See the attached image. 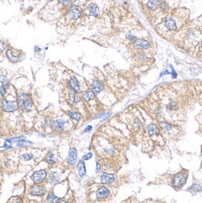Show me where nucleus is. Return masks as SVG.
<instances>
[{
  "instance_id": "obj_14",
  "label": "nucleus",
  "mask_w": 202,
  "mask_h": 203,
  "mask_svg": "<svg viewBox=\"0 0 202 203\" xmlns=\"http://www.w3.org/2000/svg\"><path fill=\"white\" fill-rule=\"evenodd\" d=\"M82 8L80 6L73 4L69 7V13H67V17H69V20L77 21L82 17Z\"/></svg>"
},
{
  "instance_id": "obj_17",
  "label": "nucleus",
  "mask_w": 202,
  "mask_h": 203,
  "mask_svg": "<svg viewBox=\"0 0 202 203\" xmlns=\"http://www.w3.org/2000/svg\"><path fill=\"white\" fill-rule=\"evenodd\" d=\"M6 55H7V58L9 60V62L11 63H18L22 60V57H21L22 53L13 49H8L6 51Z\"/></svg>"
},
{
  "instance_id": "obj_13",
  "label": "nucleus",
  "mask_w": 202,
  "mask_h": 203,
  "mask_svg": "<svg viewBox=\"0 0 202 203\" xmlns=\"http://www.w3.org/2000/svg\"><path fill=\"white\" fill-rule=\"evenodd\" d=\"M98 182L100 183H103V185H111L113 183L116 182L117 179H116V175L114 173H109L107 171L102 172L100 174V176L98 178Z\"/></svg>"
},
{
  "instance_id": "obj_11",
  "label": "nucleus",
  "mask_w": 202,
  "mask_h": 203,
  "mask_svg": "<svg viewBox=\"0 0 202 203\" xmlns=\"http://www.w3.org/2000/svg\"><path fill=\"white\" fill-rule=\"evenodd\" d=\"M43 160L49 167L57 165L58 164V151L55 149L49 150L46 153Z\"/></svg>"
},
{
  "instance_id": "obj_26",
  "label": "nucleus",
  "mask_w": 202,
  "mask_h": 203,
  "mask_svg": "<svg viewBox=\"0 0 202 203\" xmlns=\"http://www.w3.org/2000/svg\"><path fill=\"white\" fill-rule=\"evenodd\" d=\"M77 172H78L79 176L81 178H83L86 175V168H85V163L84 160H80L77 164Z\"/></svg>"
},
{
  "instance_id": "obj_16",
  "label": "nucleus",
  "mask_w": 202,
  "mask_h": 203,
  "mask_svg": "<svg viewBox=\"0 0 202 203\" xmlns=\"http://www.w3.org/2000/svg\"><path fill=\"white\" fill-rule=\"evenodd\" d=\"M66 103L70 105L71 107H74L77 104L79 103L80 101V98L78 95H77V93L74 92L72 89H70L69 87V89L66 91Z\"/></svg>"
},
{
  "instance_id": "obj_33",
  "label": "nucleus",
  "mask_w": 202,
  "mask_h": 203,
  "mask_svg": "<svg viewBox=\"0 0 202 203\" xmlns=\"http://www.w3.org/2000/svg\"><path fill=\"white\" fill-rule=\"evenodd\" d=\"M6 49H7V44L3 40H0V53H4V51H6Z\"/></svg>"
},
{
  "instance_id": "obj_28",
  "label": "nucleus",
  "mask_w": 202,
  "mask_h": 203,
  "mask_svg": "<svg viewBox=\"0 0 202 203\" xmlns=\"http://www.w3.org/2000/svg\"><path fill=\"white\" fill-rule=\"evenodd\" d=\"M159 8L164 13H168L169 11V9H170V8L168 6V1H166V0H163V1H161V4H160Z\"/></svg>"
},
{
  "instance_id": "obj_42",
  "label": "nucleus",
  "mask_w": 202,
  "mask_h": 203,
  "mask_svg": "<svg viewBox=\"0 0 202 203\" xmlns=\"http://www.w3.org/2000/svg\"><path fill=\"white\" fill-rule=\"evenodd\" d=\"M199 49H200V51L202 52V40L200 41V44H199Z\"/></svg>"
},
{
  "instance_id": "obj_35",
  "label": "nucleus",
  "mask_w": 202,
  "mask_h": 203,
  "mask_svg": "<svg viewBox=\"0 0 202 203\" xmlns=\"http://www.w3.org/2000/svg\"><path fill=\"white\" fill-rule=\"evenodd\" d=\"M101 169H102V164L100 163V161H97V168H95V172L97 173H98L100 170H101Z\"/></svg>"
},
{
  "instance_id": "obj_18",
  "label": "nucleus",
  "mask_w": 202,
  "mask_h": 203,
  "mask_svg": "<svg viewBox=\"0 0 202 203\" xmlns=\"http://www.w3.org/2000/svg\"><path fill=\"white\" fill-rule=\"evenodd\" d=\"M134 49H137V50H147V49H150L152 47V44L150 41H148L145 38H138L136 41H134L133 43H131Z\"/></svg>"
},
{
  "instance_id": "obj_20",
  "label": "nucleus",
  "mask_w": 202,
  "mask_h": 203,
  "mask_svg": "<svg viewBox=\"0 0 202 203\" xmlns=\"http://www.w3.org/2000/svg\"><path fill=\"white\" fill-rule=\"evenodd\" d=\"M66 115L69 116V117L73 121V123H79L82 118V113L79 111H76V110H69L66 111Z\"/></svg>"
},
{
  "instance_id": "obj_8",
  "label": "nucleus",
  "mask_w": 202,
  "mask_h": 203,
  "mask_svg": "<svg viewBox=\"0 0 202 203\" xmlns=\"http://www.w3.org/2000/svg\"><path fill=\"white\" fill-rule=\"evenodd\" d=\"M17 103L19 110L25 113L32 111L34 108V103L31 95L24 92H19L17 94Z\"/></svg>"
},
{
  "instance_id": "obj_6",
  "label": "nucleus",
  "mask_w": 202,
  "mask_h": 203,
  "mask_svg": "<svg viewBox=\"0 0 202 203\" xmlns=\"http://www.w3.org/2000/svg\"><path fill=\"white\" fill-rule=\"evenodd\" d=\"M74 127L73 121L67 116V117H57L53 120V133L56 135H63L69 132Z\"/></svg>"
},
{
  "instance_id": "obj_10",
  "label": "nucleus",
  "mask_w": 202,
  "mask_h": 203,
  "mask_svg": "<svg viewBox=\"0 0 202 203\" xmlns=\"http://www.w3.org/2000/svg\"><path fill=\"white\" fill-rule=\"evenodd\" d=\"M188 177V173L186 170L176 173L171 180V186L175 189H180L184 185Z\"/></svg>"
},
{
  "instance_id": "obj_21",
  "label": "nucleus",
  "mask_w": 202,
  "mask_h": 203,
  "mask_svg": "<svg viewBox=\"0 0 202 203\" xmlns=\"http://www.w3.org/2000/svg\"><path fill=\"white\" fill-rule=\"evenodd\" d=\"M69 87L70 89H72L74 92H76L77 94L81 93V85L80 82L78 81V79L76 78L75 76H72L71 78L69 81Z\"/></svg>"
},
{
  "instance_id": "obj_24",
  "label": "nucleus",
  "mask_w": 202,
  "mask_h": 203,
  "mask_svg": "<svg viewBox=\"0 0 202 203\" xmlns=\"http://www.w3.org/2000/svg\"><path fill=\"white\" fill-rule=\"evenodd\" d=\"M86 9H87V11L89 12V14L95 18L98 17L99 15V8L97 4L95 3H90L87 7H86Z\"/></svg>"
},
{
  "instance_id": "obj_5",
  "label": "nucleus",
  "mask_w": 202,
  "mask_h": 203,
  "mask_svg": "<svg viewBox=\"0 0 202 203\" xmlns=\"http://www.w3.org/2000/svg\"><path fill=\"white\" fill-rule=\"evenodd\" d=\"M53 120L54 118L53 117V115L42 113L35 119L34 127L38 132L44 134H52Z\"/></svg>"
},
{
  "instance_id": "obj_22",
  "label": "nucleus",
  "mask_w": 202,
  "mask_h": 203,
  "mask_svg": "<svg viewBox=\"0 0 202 203\" xmlns=\"http://www.w3.org/2000/svg\"><path fill=\"white\" fill-rule=\"evenodd\" d=\"M91 89L95 92V95H98V94H100L103 91L104 85H103V83H102L101 81H99L98 79L97 80H94L91 82Z\"/></svg>"
},
{
  "instance_id": "obj_1",
  "label": "nucleus",
  "mask_w": 202,
  "mask_h": 203,
  "mask_svg": "<svg viewBox=\"0 0 202 203\" xmlns=\"http://www.w3.org/2000/svg\"><path fill=\"white\" fill-rule=\"evenodd\" d=\"M47 152L34 148H27L19 153V169L18 170L29 172L37 167L43 159Z\"/></svg>"
},
{
  "instance_id": "obj_23",
  "label": "nucleus",
  "mask_w": 202,
  "mask_h": 203,
  "mask_svg": "<svg viewBox=\"0 0 202 203\" xmlns=\"http://www.w3.org/2000/svg\"><path fill=\"white\" fill-rule=\"evenodd\" d=\"M82 99L86 102H92L95 99V92L91 89V88H88L86 89L83 94H82Z\"/></svg>"
},
{
  "instance_id": "obj_29",
  "label": "nucleus",
  "mask_w": 202,
  "mask_h": 203,
  "mask_svg": "<svg viewBox=\"0 0 202 203\" xmlns=\"http://www.w3.org/2000/svg\"><path fill=\"white\" fill-rule=\"evenodd\" d=\"M136 59L138 61H140V62H145V61H148L149 58L148 56L144 53H138L136 54Z\"/></svg>"
},
{
  "instance_id": "obj_4",
  "label": "nucleus",
  "mask_w": 202,
  "mask_h": 203,
  "mask_svg": "<svg viewBox=\"0 0 202 203\" xmlns=\"http://www.w3.org/2000/svg\"><path fill=\"white\" fill-rule=\"evenodd\" d=\"M112 192L111 187L107 185H94L91 188L90 194L88 195V199L90 201H106L111 199Z\"/></svg>"
},
{
  "instance_id": "obj_32",
  "label": "nucleus",
  "mask_w": 202,
  "mask_h": 203,
  "mask_svg": "<svg viewBox=\"0 0 202 203\" xmlns=\"http://www.w3.org/2000/svg\"><path fill=\"white\" fill-rule=\"evenodd\" d=\"M6 90H7L6 87L1 82H0V100H2L4 98V95L6 94Z\"/></svg>"
},
{
  "instance_id": "obj_15",
  "label": "nucleus",
  "mask_w": 202,
  "mask_h": 203,
  "mask_svg": "<svg viewBox=\"0 0 202 203\" xmlns=\"http://www.w3.org/2000/svg\"><path fill=\"white\" fill-rule=\"evenodd\" d=\"M77 159H78V151L75 147H71L69 149V154H67L66 157V168H72L73 166H75V164L77 162Z\"/></svg>"
},
{
  "instance_id": "obj_31",
  "label": "nucleus",
  "mask_w": 202,
  "mask_h": 203,
  "mask_svg": "<svg viewBox=\"0 0 202 203\" xmlns=\"http://www.w3.org/2000/svg\"><path fill=\"white\" fill-rule=\"evenodd\" d=\"M126 37L127 38V40H128L131 43H133L134 41H136V40H138V37H137L136 36H135V35H133L131 32H128V33L127 34Z\"/></svg>"
},
{
  "instance_id": "obj_2",
  "label": "nucleus",
  "mask_w": 202,
  "mask_h": 203,
  "mask_svg": "<svg viewBox=\"0 0 202 203\" xmlns=\"http://www.w3.org/2000/svg\"><path fill=\"white\" fill-rule=\"evenodd\" d=\"M181 19L179 20L178 17L176 16V11L174 13H171L168 15L164 21H163L162 24H160L157 27V33H159L161 36L166 34H173L176 31H178V29L182 25V24H180Z\"/></svg>"
},
{
  "instance_id": "obj_43",
  "label": "nucleus",
  "mask_w": 202,
  "mask_h": 203,
  "mask_svg": "<svg viewBox=\"0 0 202 203\" xmlns=\"http://www.w3.org/2000/svg\"><path fill=\"white\" fill-rule=\"evenodd\" d=\"M201 99H202V95H201Z\"/></svg>"
},
{
  "instance_id": "obj_25",
  "label": "nucleus",
  "mask_w": 202,
  "mask_h": 203,
  "mask_svg": "<svg viewBox=\"0 0 202 203\" xmlns=\"http://www.w3.org/2000/svg\"><path fill=\"white\" fill-rule=\"evenodd\" d=\"M161 4V0H148L146 3V8L151 11H155L159 8Z\"/></svg>"
},
{
  "instance_id": "obj_36",
  "label": "nucleus",
  "mask_w": 202,
  "mask_h": 203,
  "mask_svg": "<svg viewBox=\"0 0 202 203\" xmlns=\"http://www.w3.org/2000/svg\"><path fill=\"white\" fill-rule=\"evenodd\" d=\"M92 156H93V153H86L85 156L82 157V160H84V161H85V160H88V159H90Z\"/></svg>"
},
{
  "instance_id": "obj_41",
  "label": "nucleus",
  "mask_w": 202,
  "mask_h": 203,
  "mask_svg": "<svg viewBox=\"0 0 202 203\" xmlns=\"http://www.w3.org/2000/svg\"><path fill=\"white\" fill-rule=\"evenodd\" d=\"M91 129H92V127H91V125H89V127H86V129H85V130H84L83 132H84V133H85V132H88V131H90Z\"/></svg>"
},
{
  "instance_id": "obj_12",
  "label": "nucleus",
  "mask_w": 202,
  "mask_h": 203,
  "mask_svg": "<svg viewBox=\"0 0 202 203\" xmlns=\"http://www.w3.org/2000/svg\"><path fill=\"white\" fill-rule=\"evenodd\" d=\"M0 107L5 112H14L19 109L17 100H8L5 98H3L0 102Z\"/></svg>"
},
{
  "instance_id": "obj_40",
  "label": "nucleus",
  "mask_w": 202,
  "mask_h": 203,
  "mask_svg": "<svg viewBox=\"0 0 202 203\" xmlns=\"http://www.w3.org/2000/svg\"><path fill=\"white\" fill-rule=\"evenodd\" d=\"M3 134H4V127H2L1 124H0V136L3 135Z\"/></svg>"
},
{
  "instance_id": "obj_19",
  "label": "nucleus",
  "mask_w": 202,
  "mask_h": 203,
  "mask_svg": "<svg viewBox=\"0 0 202 203\" xmlns=\"http://www.w3.org/2000/svg\"><path fill=\"white\" fill-rule=\"evenodd\" d=\"M146 129H147V132H148L149 136L151 138L158 137L159 134H160V128H159L158 125L156 124H150Z\"/></svg>"
},
{
  "instance_id": "obj_9",
  "label": "nucleus",
  "mask_w": 202,
  "mask_h": 203,
  "mask_svg": "<svg viewBox=\"0 0 202 203\" xmlns=\"http://www.w3.org/2000/svg\"><path fill=\"white\" fill-rule=\"evenodd\" d=\"M26 195L29 198H34L36 201H37V198H40L41 201H43V198L46 196L48 193V188L46 186V183H40V185H33L29 187L25 188Z\"/></svg>"
},
{
  "instance_id": "obj_39",
  "label": "nucleus",
  "mask_w": 202,
  "mask_h": 203,
  "mask_svg": "<svg viewBox=\"0 0 202 203\" xmlns=\"http://www.w3.org/2000/svg\"><path fill=\"white\" fill-rule=\"evenodd\" d=\"M168 74H169V72H168V70H164V71H163V72L160 74V77H163L164 75H168Z\"/></svg>"
},
{
  "instance_id": "obj_30",
  "label": "nucleus",
  "mask_w": 202,
  "mask_h": 203,
  "mask_svg": "<svg viewBox=\"0 0 202 203\" xmlns=\"http://www.w3.org/2000/svg\"><path fill=\"white\" fill-rule=\"evenodd\" d=\"M0 82H1L6 87V88H8V87L9 86V81H8V79L7 78V77L4 76V75L0 76Z\"/></svg>"
},
{
  "instance_id": "obj_3",
  "label": "nucleus",
  "mask_w": 202,
  "mask_h": 203,
  "mask_svg": "<svg viewBox=\"0 0 202 203\" xmlns=\"http://www.w3.org/2000/svg\"><path fill=\"white\" fill-rule=\"evenodd\" d=\"M48 170H49V166L47 168L37 169L36 167L28 172V175L24 181L25 188L29 187L33 185H40V183H45L48 178Z\"/></svg>"
},
{
  "instance_id": "obj_34",
  "label": "nucleus",
  "mask_w": 202,
  "mask_h": 203,
  "mask_svg": "<svg viewBox=\"0 0 202 203\" xmlns=\"http://www.w3.org/2000/svg\"><path fill=\"white\" fill-rule=\"evenodd\" d=\"M189 190H194V191H196V192H200V191H202V187L200 186V185H193L191 187H190V189Z\"/></svg>"
},
{
  "instance_id": "obj_27",
  "label": "nucleus",
  "mask_w": 202,
  "mask_h": 203,
  "mask_svg": "<svg viewBox=\"0 0 202 203\" xmlns=\"http://www.w3.org/2000/svg\"><path fill=\"white\" fill-rule=\"evenodd\" d=\"M180 108V104L176 100H170L166 104V110L168 111H176Z\"/></svg>"
},
{
  "instance_id": "obj_44",
  "label": "nucleus",
  "mask_w": 202,
  "mask_h": 203,
  "mask_svg": "<svg viewBox=\"0 0 202 203\" xmlns=\"http://www.w3.org/2000/svg\"><path fill=\"white\" fill-rule=\"evenodd\" d=\"M0 117H1V114H0Z\"/></svg>"
},
{
  "instance_id": "obj_38",
  "label": "nucleus",
  "mask_w": 202,
  "mask_h": 203,
  "mask_svg": "<svg viewBox=\"0 0 202 203\" xmlns=\"http://www.w3.org/2000/svg\"><path fill=\"white\" fill-rule=\"evenodd\" d=\"M170 66H171V69H172V73H171L172 78H173V79H175V78H177V73H176V71L174 70V69H173V67H172L171 65H170Z\"/></svg>"
},
{
  "instance_id": "obj_7",
  "label": "nucleus",
  "mask_w": 202,
  "mask_h": 203,
  "mask_svg": "<svg viewBox=\"0 0 202 203\" xmlns=\"http://www.w3.org/2000/svg\"><path fill=\"white\" fill-rule=\"evenodd\" d=\"M66 168H62L61 166L55 165L49 167V170H48V178L46 181L47 185H51L53 187L54 185H58L59 182H63L64 179V173L66 170Z\"/></svg>"
},
{
  "instance_id": "obj_37",
  "label": "nucleus",
  "mask_w": 202,
  "mask_h": 203,
  "mask_svg": "<svg viewBox=\"0 0 202 203\" xmlns=\"http://www.w3.org/2000/svg\"><path fill=\"white\" fill-rule=\"evenodd\" d=\"M57 1H58L60 4H63V5L66 6V5H69L71 0H57Z\"/></svg>"
}]
</instances>
